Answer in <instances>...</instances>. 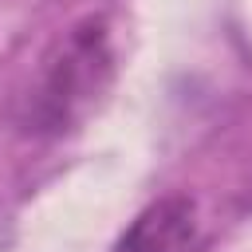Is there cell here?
I'll return each instance as SVG.
<instances>
[{"mask_svg":"<svg viewBox=\"0 0 252 252\" xmlns=\"http://www.w3.org/2000/svg\"><path fill=\"white\" fill-rule=\"evenodd\" d=\"M110 83V35L102 20L75 24L43 59L39 83L28 94V130L59 134L79 122Z\"/></svg>","mask_w":252,"mask_h":252,"instance_id":"obj_1","label":"cell"},{"mask_svg":"<svg viewBox=\"0 0 252 252\" xmlns=\"http://www.w3.org/2000/svg\"><path fill=\"white\" fill-rule=\"evenodd\" d=\"M201 244L205 220L197 213V201L185 193H169L130 220L118 240V252H201Z\"/></svg>","mask_w":252,"mask_h":252,"instance_id":"obj_2","label":"cell"}]
</instances>
